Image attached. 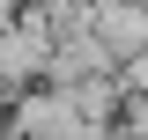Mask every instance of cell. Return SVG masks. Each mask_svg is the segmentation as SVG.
<instances>
[{
	"mask_svg": "<svg viewBox=\"0 0 148 140\" xmlns=\"http://www.w3.org/2000/svg\"><path fill=\"white\" fill-rule=\"evenodd\" d=\"M45 59H52V44H45V37L37 30H0V88H8V96H22V88H37L45 81Z\"/></svg>",
	"mask_w": 148,
	"mask_h": 140,
	"instance_id": "obj_3",
	"label": "cell"
},
{
	"mask_svg": "<svg viewBox=\"0 0 148 140\" xmlns=\"http://www.w3.org/2000/svg\"><path fill=\"white\" fill-rule=\"evenodd\" d=\"M74 103H67V88H22L15 103H8V118H0V140H59V133H74Z\"/></svg>",
	"mask_w": 148,
	"mask_h": 140,
	"instance_id": "obj_1",
	"label": "cell"
},
{
	"mask_svg": "<svg viewBox=\"0 0 148 140\" xmlns=\"http://www.w3.org/2000/svg\"><path fill=\"white\" fill-rule=\"evenodd\" d=\"M67 103L82 125H104V133H119V103H126V88H119V74H89V81L67 88Z\"/></svg>",
	"mask_w": 148,
	"mask_h": 140,
	"instance_id": "obj_5",
	"label": "cell"
},
{
	"mask_svg": "<svg viewBox=\"0 0 148 140\" xmlns=\"http://www.w3.org/2000/svg\"><path fill=\"white\" fill-rule=\"evenodd\" d=\"M89 37L111 52V67L148 52V0H89Z\"/></svg>",
	"mask_w": 148,
	"mask_h": 140,
	"instance_id": "obj_2",
	"label": "cell"
},
{
	"mask_svg": "<svg viewBox=\"0 0 148 140\" xmlns=\"http://www.w3.org/2000/svg\"><path fill=\"white\" fill-rule=\"evenodd\" d=\"M89 74H119V67H111V52L96 44L89 30L67 37V44H52V59H45V88H74V81H89Z\"/></svg>",
	"mask_w": 148,
	"mask_h": 140,
	"instance_id": "obj_4",
	"label": "cell"
}]
</instances>
